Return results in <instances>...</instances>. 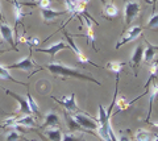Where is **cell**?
I'll return each mask as SVG.
<instances>
[{
  "label": "cell",
  "mask_w": 158,
  "mask_h": 141,
  "mask_svg": "<svg viewBox=\"0 0 158 141\" xmlns=\"http://www.w3.org/2000/svg\"><path fill=\"white\" fill-rule=\"evenodd\" d=\"M0 78H2V79H6V81L16 82V83H19V85L28 86V85L24 83V82H20V81H17V79H16V78H13V77L11 75V73H9V70L7 69V67H6V66H2V65H0Z\"/></svg>",
  "instance_id": "603a6c76"
},
{
  "label": "cell",
  "mask_w": 158,
  "mask_h": 141,
  "mask_svg": "<svg viewBox=\"0 0 158 141\" xmlns=\"http://www.w3.org/2000/svg\"><path fill=\"white\" fill-rule=\"evenodd\" d=\"M21 127H34V119L32 115H25L23 118H15V123Z\"/></svg>",
  "instance_id": "44dd1931"
},
{
  "label": "cell",
  "mask_w": 158,
  "mask_h": 141,
  "mask_svg": "<svg viewBox=\"0 0 158 141\" xmlns=\"http://www.w3.org/2000/svg\"><path fill=\"white\" fill-rule=\"evenodd\" d=\"M150 125H152V127H157L158 128V121H152Z\"/></svg>",
  "instance_id": "836d02e7"
},
{
  "label": "cell",
  "mask_w": 158,
  "mask_h": 141,
  "mask_svg": "<svg viewBox=\"0 0 158 141\" xmlns=\"http://www.w3.org/2000/svg\"><path fill=\"white\" fill-rule=\"evenodd\" d=\"M66 13H67V11H56V9H53V8H42L41 9V16L45 23H52L54 19L63 16V15H66Z\"/></svg>",
  "instance_id": "9a60e30c"
},
{
  "label": "cell",
  "mask_w": 158,
  "mask_h": 141,
  "mask_svg": "<svg viewBox=\"0 0 158 141\" xmlns=\"http://www.w3.org/2000/svg\"><path fill=\"white\" fill-rule=\"evenodd\" d=\"M153 141H158V135H154V137H153Z\"/></svg>",
  "instance_id": "d590c367"
},
{
  "label": "cell",
  "mask_w": 158,
  "mask_h": 141,
  "mask_svg": "<svg viewBox=\"0 0 158 141\" xmlns=\"http://www.w3.org/2000/svg\"><path fill=\"white\" fill-rule=\"evenodd\" d=\"M124 65H125L124 62H108L106 65V69L115 73V74H120L123 69H124Z\"/></svg>",
  "instance_id": "cb8c5ba5"
},
{
  "label": "cell",
  "mask_w": 158,
  "mask_h": 141,
  "mask_svg": "<svg viewBox=\"0 0 158 141\" xmlns=\"http://www.w3.org/2000/svg\"><path fill=\"white\" fill-rule=\"evenodd\" d=\"M52 99H53L54 102H57V103H58L59 106H63V107H65L67 112H71V114L82 112V111L78 108V106H77V102H75V94L66 95L62 100H59V99H57V98H54V96H52Z\"/></svg>",
  "instance_id": "8992f818"
},
{
  "label": "cell",
  "mask_w": 158,
  "mask_h": 141,
  "mask_svg": "<svg viewBox=\"0 0 158 141\" xmlns=\"http://www.w3.org/2000/svg\"><path fill=\"white\" fill-rule=\"evenodd\" d=\"M59 125H61V119H59L58 114L50 111L45 115V120H44L41 128H57Z\"/></svg>",
  "instance_id": "4fadbf2b"
},
{
  "label": "cell",
  "mask_w": 158,
  "mask_h": 141,
  "mask_svg": "<svg viewBox=\"0 0 158 141\" xmlns=\"http://www.w3.org/2000/svg\"><path fill=\"white\" fill-rule=\"evenodd\" d=\"M140 11H141V7L137 2H127L125 3V8H124V20H125L124 24H125V27H128L136 17H138Z\"/></svg>",
  "instance_id": "3957f363"
},
{
  "label": "cell",
  "mask_w": 158,
  "mask_h": 141,
  "mask_svg": "<svg viewBox=\"0 0 158 141\" xmlns=\"http://www.w3.org/2000/svg\"><path fill=\"white\" fill-rule=\"evenodd\" d=\"M117 141H132V140L129 137H127V136L121 135V136H118V137H117Z\"/></svg>",
  "instance_id": "d6a6232c"
},
{
  "label": "cell",
  "mask_w": 158,
  "mask_h": 141,
  "mask_svg": "<svg viewBox=\"0 0 158 141\" xmlns=\"http://www.w3.org/2000/svg\"><path fill=\"white\" fill-rule=\"evenodd\" d=\"M145 2H146L148 4H150V3H152V0H145Z\"/></svg>",
  "instance_id": "8d00e7d4"
},
{
  "label": "cell",
  "mask_w": 158,
  "mask_h": 141,
  "mask_svg": "<svg viewBox=\"0 0 158 141\" xmlns=\"http://www.w3.org/2000/svg\"><path fill=\"white\" fill-rule=\"evenodd\" d=\"M65 120H66L69 132H88V131L83 129L81 125L77 123V120L74 119V116H73L71 112H67V111H65Z\"/></svg>",
  "instance_id": "2e32d148"
},
{
  "label": "cell",
  "mask_w": 158,
  "mask_h": 141,
  "mask_svg": "<svg viewBox=\"0 0 158 141\" xmlns=\"http://www.w3.org/2000/svg\"><path fill=\"white\" fill-rule=\"evenodd\" d=\"M145 94H149V111H148V116H146V123L149 121L150 119V115H152V110H153V103H154V100L157 98L158 95V83L157 82H153V85L150 83V87H149V91H146L142 94V96H144Z\"/></svg>",
  "instance_id": "5bb4252c"
},
{
  "label": "cell",
  "mask_w": 158,
  "mask_h": 141,
  "mask_svg": "<svg viewBox=\"0 0 158 141\" xmlns=\"http://www.w3.org/2000/svg\"><path fill=\"white\" fill-rule=\"evenodd\" d=\"M149 29H158V13H153L152 16L149 17L148 20V25H146Z\"/></svg>",
  "instance_id": "f546056e"
},
{
  "label": "cell",
  "mask_w": 158,
  "mask_h": 141,
  "mask_svg": "<svg viewBox=\"0 0 158 141\" xmlns=\"http://www.w3.org/2000/svg\"><path fill=\"white\" fill-rule=\"evenodd\" d=\"M63 3H65L66 6V11L67 13H75L77 11V7H78V2H75V0H63Z\"/></svg>",
  "instance_id": "f1b7e54d"
},
{
  "label": "cell",
  "mask_w": 158,
  "mask_h": 141,
  "mask_svg": "<svg viewBox=\"0 0 158 141\" xmlns=\"http://www.w3.org/2000/svg\"><path fill=\"white\" fill-rule=\"evenodd\" d=\"M63 35H65L66 40H67V42H69V44H67V45H69V48H70V49H71L74 53H75V56H77V60H78L79 62H81V64H90V65H94L95 67H99L96 64H94L92 61H90V60H88V58H87L85 54H83V53H82V50H81V49H79V48L77 46L75 41L73 40V37H71V35H70V33H69V32H63Z\"/></svg>",
  "instance_id": "277c9868"
},
{
  "label": "cell",
  "mask_w": 158,
  "mask_h": 141,
  "mask_svg": "<svg viewBox=\"0 0 158 141\" xmlns=\"http://www.w3.org/2000/svg\"><path fill=\"white\" fill-rule=\"evenodd\" d=\"M13 9H15V20H16V24H17L27 16V13L23 9V4L19 2H13Z\"/></svg>",
  "instance_id": "7402d4cb"
},
{
  "label": "cell",
  "mask_w": 158,
  "mask_h": 141,
  "mask_svg": "<svg viewBox=\"0 0 158 141\" xmlns=\"http://www.w3.org/2000/svg\"><path fill=\"white\" fill-rule=\"evenodd\" d=\"M0 21H4V17H3V12H2V7H0Z\"/></svg>",
  "instance_id": "e575fe53"
},
{
  "label": "cell",
  "mask_w": 158,
  "mask_h": 141,
  "mask_svg": "<svg viewBox=\"0 0 158 141\" xmlns=\"http://www.w3.org/2000/svg\"><path fill=\"white\" fill-rule=\"evenodd\" d=\"M75 2H78V3H79V2H82V0H75Z\"/></svg>",
  "instance_id": "74e56055"
},
{
  "label": "cell",
  "mask_w": 158,
  "mask_h": 141,
  "mask_svg": "<svg viewBox=\"0 0 158 141\" xmlns=\"http://www.w3.org/2000/svg\"><path fill=\"white\" fill-rule=\"evenodd\" d=\"M157 53H158V46L152 45L149 41H146V49H144V57H142V60H144L145 64L149 65L150 62L154 61Z\"/></svg>",
  "instance_id": "e0dca14e"
},
{
  "label": "cell",
  "mask_w": 158,
  "mask_h": 141,
  "mask_svg": "<svg viewBox=\"0 0 158 141\" xmlns=\"http://www.w3.org/2000/svg\"><path fill=\"white\" fill-rule=\"evenodd\" d=\"M27 100H28V104H29V108H31V111H32V114H37V115H40V107H38V104L34 102V99L32 98V95L29 94H27Z\"/></svg>",
  "instance_id": "4316f807"
},
{
  "label": "cell",
  "mask_w": 158,
  "mask_h": 141,
  "mask_svg": "<svg viewBox=\"0 0 158 141\" xmlns=\"http://www.w3.org/2000/svg\"><path fill=\"white\" fill-rule=\"evenodd\" d=\"M6 92L11 95L12 98L19 103V112H21V114H24V115H32V111H31V108H29L28 100H27L25 98H23V96L15 94V92L11 91V90H6Z\"/></svg>",
  "instance_id": "8fae6325"
},
{
  "label": "cell",
  "mask_w": 158,
  "mask_h": 141,
  "mask_svg": "<svg viewBox=\"0 0 158 141\" xmlns=\"http://www.w3.org/2000/svg\"><path fill=\"white\" fill-rule=\"evenodd\" d=\"M46 69L50 71L54 77H59V78H75V79L92 82V83H95L98 86L102 85L100 82L96 81L95 78H92L91 75L82 74L81 71L73 69V67H67L66 65H63L62 62H50V64H48Z\"/></svg>",
  "instance_id": "6da1fadb"
},
{
  "label": "cell",
  "mask_w": 158,
  "mask_h": 141,
  "mask_svg": "<svg viewBox=\"0 0 158 141\" xmlns=\"http://www.w3.org/2000/svg\"><path fill=\"white\" fill-rule=\"evenodd\" d=\"M142 35V28L141 27H138V25H135V27H132L129 28L128 31L124 33V36H123L120 40H118V42L116 44V49H118L121 45H124V44L127 42H131V41H135L136 38H138Z\"/></svg>",
  "instance_id": "5b68a950"
},
{
  "label": "cell",
  "mask_w": 158,
  "mask_h": 141,
  "mask_svg": "<svg viewBox=\"0 0 158 141\" xmlns=\"http://www.w3.org/2000/svg\"><path fill=\"white\" fill-rule=\"evenodd\" d=\"M85 21H86V24H87V31H86V33H85V35H77V36L86 37V38H87V42L91 44L92 49L95 50V52H98V48H96V45H95V32H94V27H92V23H91V21H94V20L88 17V15L86 13V15H85Z\"/></svg>",
  "instance_id": "9c48e42d"
},
{
  "label": "cell",
  "mask_w": 158,
  "mask_h": 141,
  "mask_svg": "<svg viewBox=\"0 0 158 141\" xmlns=\"http://www.w3.org/2000/svg\"><path fill=\"white\" fill-rule=\"evenodd\" d=\"M0 36L6 42H8L12 46V49H17L16 44H15V37H13V29L8 25L7 23L0 21Z\"/></svg>",
  "instance_id": "52a82bcc"
},
{
  "label": "cell",
  "mask_w": 158,
  "mask_h": 141,
  "mask_svg": "<svg viewBox=\"0 0 158 141\" xmlns=\"http://www.w3.org/2000/svg\"><path fill=\"white\" fill-rule=\"evenodd\" d=\"M25 44H28L29 46H37L40 44V40H38V37H27Z\"/></svg>",
  "instance_id": "1f68e13d"
},
{
  "label": "cell",
  "mask_w": 158,
  "mask_h": 141,
  "mask_svg": "<svg viewBox=\"0 0 158 141\" xmlns=\"http://www.w3.org/2000/svg\"><path fill=\"white\" fill-rule=\"evenodd\" d=\"M142 57H144V48L142 45H137L135 52H133V54L129 60V65L133 67V70H135V75L137 77V70H138V66L142 64Z\"/></svg>",
  "instance_id": "30bf717a"
},
{
  "label": "cell",
  "mask_w": 158,
  "mask_h": 141,
  "mask_svg": "<svg viewBox=\"0 0 158 141\" xmlns=\"http://www.w3.org/2000/svg\"><path fill=\"white\" fill-rule=\"evenodd\" d=\"M73 116H74V119L77 120V123L81 125L83 129L88 131V132H92V131L98 129V121H96V119L90 118V116L86 115L85 112H75V114H73Z\"/></svg>",
  "instance_id": "7a4b0ae2"
},
{
  "label": "cell",
  "mask_w": 158,
  "mask_h": 141,
  "mask_svg": "<svg viewBox=\"0 0 158 141\" xmlns=\"http://www.w3.org/2000/svg\"><path fill=\"white\" fill-rule=\"evenodd\" d=\"M65 49H70L67 44H65L63 41H58L56 44H53L52 46L45 48V49H36V52L37 53H46V54H49L50 57H54L57 53H59L61 50H65Z\"/></svg>",
  "instance_id": "7c38bea8"
},
{
  "label": "cell",
  "mask_w": 158,
  "mask_h": 141,
  "mask_svg": "<svg viewBox=\"0 0 158 141\" xmlns=\"http://www.w3.org/2000/svg\"><path fill=\"white\" fill-rule=\"evenodd\" d=\"M62 131L59 128H48L45 136L50 141H62Z\"/></svg>",
  "instance_id": "ffe728a7"
},
{
  "label": "cell",
  "mask_w": 158,
  "mask_h": 141,
  "mask_svg": "<svg viewBox=\"0 0 158 141\" xmlns=\"http://www.w3.org/2000/svg\"><path fill=\"white\" fill-rule=\"evenodd\" d=\"M20 139H21V136H20L19 132H16V131H12L11 133L8 135V137L6 141H19Z\"/></svg>",
  "instance_id": "4dcf8cb0"
},
{
  "label": "cell",
  "mask_w": 158,
  "mask_h": 141,
  "mask_svg": "<svg viewBox=\"0 0 158 141\" xmlns=\"http://www.w3.org/2000/svg\"><path fill=\"white\" fill-rule=\"evenodd\" d=\"M103 13H104V17L111 20V19L116 17L118 15V9L112 2L111 3H104V11H103Z\"/></svg>",
  "instance_id": "d6986e66"
},
{
  "label": "cell",
  "mask_w": 158,
  "mask_h": 141,
  "mask_svg": "<svg viewBox=\"0 0 158 141\" xmlns=\"http://www.w3.org/2000/svg\"><path fill=\"white\" fill-rule=\"evenodd\" d=\"M135 140L136 141H150L152 140V135L150 132H148L146 129H137V132L135 135Z\"/></svg>",
  "instance_id": "d4e9b609"
},
{
  "label": "cell",
  "mask_w": 158,
  "mask_h": 141,
  "mask_svg": "<svg viewBox=\"0 0 158 141\" xmlns=\"http://www.w3.org/2000/svg\"><path fill=\"white\" fill-rule=\"evenodd\" d=\"M115 106H117V110H116L115 114H118V112H121V111H125V110L129 108V107L132 106V102L128 100L125 96L117 94L116 95V100H115Z\"/></svg>",
  "instance_id": "ac0fdd59"
},
{
  "label": "cell",
  "mask_w": 158,
  "mask_h": 141,
  "mask_svg": "<svg viewBox=\"0 0 158 141\" xmlns=\"http://www.w3.org/2000/svg\"><path fill=\"white\" fill-rule=\"evenodd\" d=\"M23 6H38L40 8H50L52 0H34L32 3H21Z\"/></svg>",
  "instance_id": "484cf974"
},
{
  "label": "cell",
  "mask_w": 158,
  "mask_h": 141,
  "mask_svg": "<svg viewBox=\"0 0 158 141\" xmlns=\"http://www.w3.org/2000/svg\"><path fill=\"white\" fill-rule=\"evenodd\" d=\"M37 66V64H34V62L32 61V57L28 56L25 58H23L21 61L16 62V64H12V65H8L6 66L8 70L11 69H17V70H23V71H32L34 67Z\"/></svg>",
  "instance_id": "ba28073f"
},
{
  "label": "cell",
  "mask_w": 158,
  "mask_h": 141,
  "mask_svg": "<svg viewBox=\"0 0 158 141\" xmlns=\"http://www.w3.org/2000/svg\"><path fill=\"white\" fill-rule=\"evenodd\" d=\"M82 136L77 135L75 132H67L62 135V141H82Z\"/></svg>",
  "instance_id": "83f0119b"
}]
</instances>
